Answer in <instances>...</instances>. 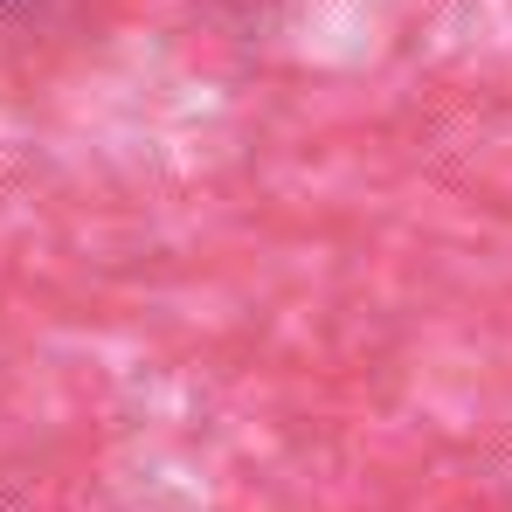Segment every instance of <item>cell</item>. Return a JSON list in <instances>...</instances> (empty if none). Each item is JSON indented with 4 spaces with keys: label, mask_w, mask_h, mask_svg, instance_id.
I'll return each mask as SVG.
<instances>
[{
    "label": "cell",
    "mask_w": 512,
    "mask_h": 512,
    "mask_svg": "<svg viewBox=\"0 0 512 512\" xmlns=\"http://www.w3.org/2000/svg\"><path fill=\"white\" fill-rule=\"evenodd\" d=\"M97 7L104 0H0V56H28L77 35Z\"/></svg>",
    "instance_id": "6da1fadb"
}]
</instances>
